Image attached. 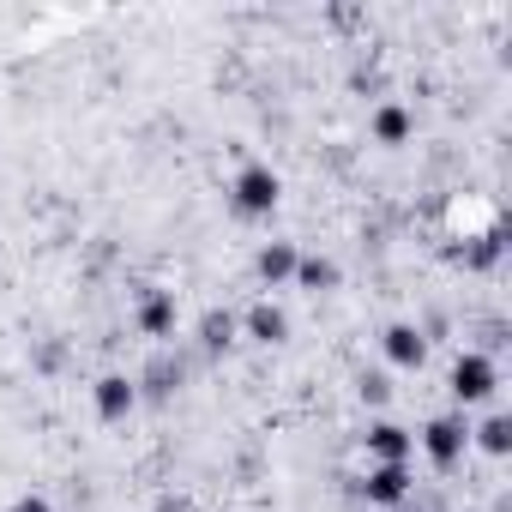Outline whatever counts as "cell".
Masks as SVG:
<instances>
[{
  "mask_svg": "<svg viewBox=\"0 0 512 512\" xmlns=\"http://www.w3.org/2000/svg\"><path fill=\"white\" fill-rule=\"evenodd\" d=\"M446 260H452L458 272H476V278H482V272H494V266L506 260V223L494 217L488 229H464V235L446 247Z\"/></svg>",
  "mask_w": 512,
  "mask_h": 512,
  "instance_id": "cell-6",
  "label": "cell"
},
{
  "mask_svg": "<svg viewBox=\"0 0 512 512\" xmlns=\"http://www.w3.org/2000/svg\"><path fill=\"white\" fill-rule=\"evenodd\" d=\"M338 284H344V272H338V260H326V253H302V260H296L290 290H302V296H332Z\"/></svg>",
  "mask_w": 512,
  "mask_h": 512,
  "instance_id": "cell-15",
  "label": "cell"
},
{
  "mask_svg": "<svg viewBox=\"0 0 512 512\" xmlns=\"http://www.w3.org/2000/svg\"><path fill=\"white\" fill-rule=\"evenodd\" d=\"M416 452H422L440 476H452V470L464 464V452H470V422H464V410H440V416H428L422 434H416Z\"/></svg>",
  "mask_w": 512,
  "mask_h": 512,
  "instance_id": "cell-3",
  "label": "cell"
},
{
  "mask_svg": "<svg viewBox=\"0 0 512 512\" xmlns=\"http://www.w3.org/2000/svg\"><path fill=\"white\" fill-rule=\"evenodd\" d=\"M133 380H139V404H169V398L187 386V356H175V350H151V362H145Z\"/></svg>",
  "mask_w": 512,
  "mask_h": 512,
  "instance_id": "cell-8",
  "label": "cell"
},
{
  "mask_svg": "<svg viewBox=\"0 0 512 512\" xmlns=\"http://www.w3.org/2000/svg\"><path fill=\"white\" fill-rule=\"evenodd\" d=\"M446 392H452V404H458V410L488 404V398L500 392V362H494L488 350H458V356H452V368H446Z\"/></svg>",
  "mask_w": 512,
  "mask_h": 512,
  "instance_id": "cell-4",
  "label": "cell"
},
{
  "mask_svg": "<svg viewBox=\"0 0 512 512\" xmlns=\"http://www.w3.org/2000/svg\"><path fill=\"white\" fill-rule=\"evenodd\" d=\"M223 199H229V211H235V217L266 223V217H278V205H284V175H278L272 163H241V169L229 175Z\"/></svg>",
  "mask_w": 512,
  "mask_h": 512,
  "instance_id": "cell-1",
  "label": "cell"
},
{
  "mask_svg": "<svg viewBox=\"0 0 512 512\" xmlns=\"http://www.w3.org/2000/svg\"><path fill=\"white\" fill-rule=\"evenodd\" d=\"M0 512H61V506H55L43 488H25V494H13L7 506H0Z\"/></svg>",
  "mask_w": 512,
  "mask_h": 512,
  "instance_id": "cell-19",
  "label": "cell"
},
{
  "mask_svg": "<svg viewBox=\"0 0 512 512\" xmlns=\"http://www.w3.org/2000/svg\"><path fill=\"white\" fill-rule=\"evenodd\" d=\"M151 512H193V500H187V494H157Z\"/></svg>",
  "mask_w": 512,
  "mask_h": 512,
  "instance_id": "cell-20",
  "label": "cell"
},
{
  "mask_svg": "<svg viewBox=\"0 0 512 512\" xmlns=\"http://www.w3.org/2000/svg\"><path fill=\"white\" fill-rule=\"evenodd\" d=\"M133 332L151 350H169L175 332H181V296L169 284H139V296H133Z\"/></svg>",
  "mask_w": 512,
  "mask_h": 512,
  "instance_id": "cell-2",
  "label": "cell"
},
{
  "mask_svg": "<svg viewBox=\"0 0 512 512\" xmlns=\"http://www.w3.org/2000/svg\"><path fill=\"white\" fill-rule=\"evenodd\" d=\"M356 398L374 404V410H386V404H392V380H386V374H356Z\"/></svg>",
  "mask_w": 512,
  "mask_h": 512,
  "instance_id": "cell-18",
  "label": "cell"
},
{
  "mask_svg": "<svg viewBox=\"0 0 512 512\" xmlns=\"http://www.w3.org/2000/svg\"><path fill=\"white\" fill-rule=\"evenodd\" d=\"M296 260H302V247H296V241H284V235H272V241L253 247V278H260L266 290H290Z\"/></svg>",
  "mask_w": 512,
  "mask_h": 512,
  "instance_id": "cell-11",
  "label": "cell"
},
{
  "mask_svg": "<svg viewBox=\"0 0 512 512\" xmlns=\"http://www.w3.org/2000/svg\"><path fill=\"white\" fill-rule=\"evenodd\" d=\"M470 446H476L482 458H506V452H512V416H506V410H488L482 422H470Z\"/></svg>",
  "mask_w": 512,
  "mask_h": 512,
  "instance_id": "cell-17",
  "label": "cell"
},
{
  "mask_svg": "<svg viewBox=\"0 0 512 512\" xmlns=\"http://www.w3.org/2000/svg\"><path fill=\"white\" fill-rule=\"evenodd\" d=\"M193 344H199V356H211V362H217V356H229V350L241 344L235 314H229V308H205V314H199V338H193Z\"/></svg>",
  "mask_w": 512,
  "mask_h": 512,
  "instance_id": "cell-14",
  "label": "cell"
},
{
  "mask_svg": "<svg viewBox=\"0 0 512 512\" xmlns=\"http://www.w3.org/2000/svg\"><path fill=\"white\" fill-rule=\"evenodd\" d=\"M392 512H422V506H416V500H410V506H392Z\"/></svg>",
  "mask_w": 512,
  "mask_h": 512,
  "instance_id": "cell-21",
  "label": "cell"
},
{
  "mask_svg": "<svg viewBox=\"0 0 512 512\" xmlns=\"http://www.w3.org/2000/svg\"><path fill=\"white\" fill-rule=\"evenodd\" d=\"M91 416H97L103 428L133 422V416H139V380L121 374V368H103V374L91 380Z\"/></svg>",
  "mask_w": 512,
  "mask_h": 512,
  "instance_id": "cell-5",
  "label": "cell"
},
{
  "mask_svg": "<svg viewBox=\"0 0 512 512\" xmlns=\"http://www.w3.org/2000/svg\"><path fill=\"white\" fill-rule=\"evenodd\" d=\"M368 133H374V145L398 151V145H410V139H416V109H410V103H398V97H380V103H374V115H368Z\"/></svg>",
  "mask_w": 512,
  "mask_h": 512,
  "instance_id": "cell-13",
  "label": "cell"
},
{
  "mask_svg": "<svg viewBox=\"0 0 512 512\" xmlns=\"http://www.w3.org/2000/svg\"><path fill=\"white\" fill-rule=\"evenodd\" d=\"M235 326H241V338H247V344H260V350H278V344L290 338V314H284L272 296H260L247 314H235Z\"/></svg>",
  "mask_w": 512,
  "mask_h": 512,
  "instance_id": "cell-12",
  "label": "cell"
},
{
  "mask_svg": "<svg viewBox=\"0 0 512 512\" xmlns=\"http://www.w3.org/2000/svg\"><path fill=\"white\" fill-rule=\"evenodd\" d=\"M362 452H368V464H410V458H416V428L380 416V422H368Z\"/></svg>",
  "mask_w": 512,
  "mask_h": 512,
  "instance_id": "cell-10",
  "label": "cell"
},
{
  "mask_svg": "<svg viewBox=\"0 0 512 512\" xmlns=\"http://www.w3.org/2000/svg\"><path fill=\"white\" fill-rule=\"evenodd\" d=\"M416 494V470L410 464H368V476H356V500L392 512V506H410Z\"/></svg>",
  "mask_w": 512,
  "mask_h": 512,
  "instance_id": "cell-7",
  "label": "cell"
},
{
  "mask_svg": "<svg viewBox=\"0 0 512 512\" xmlns=\"http://www.w3.org/2000/svg\"><path fill=\"white\" fill-rule=\"evenodd\" d=\"M67 368H73V338L49 332V338L31 344V374H37V380H61Z\"/></svg>",
  "mask_w": 512,
  "mask_h": 512,
  "instance_id": "cell-16",
  "label": "cell"
},
{
  "mask_svg": "<svg viewBox=\"0 0 512 512\" xmlns=\"http://www.w3.org/2000/svg\"><path fill=\"white\" fill-rule=\"evenodd\" d=\"M380 356H386V368H398V374H422V362H428L422 326H416V320H392V326L380 332Z\"/></svg>",
  "mask_w": 512,
  "mask_h": 512,
  "instance_id": "cell-9",
  "label": "cell"
}]
</instances>
